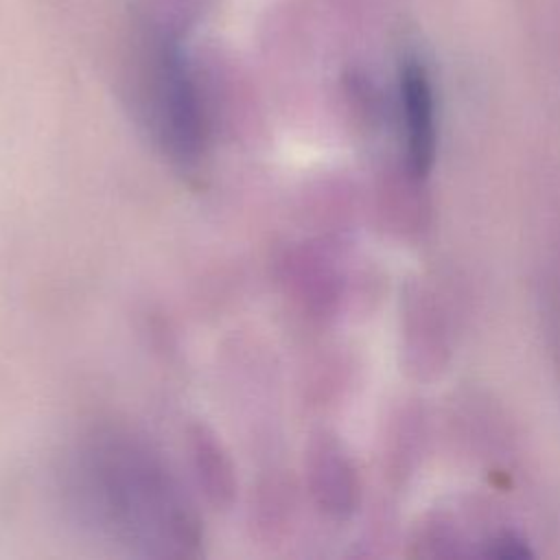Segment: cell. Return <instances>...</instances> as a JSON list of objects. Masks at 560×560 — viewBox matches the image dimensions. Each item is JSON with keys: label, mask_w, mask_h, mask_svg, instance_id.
I'll return each instance as SVG.
<instances>
[{"label": "cell", "mask_w": 560, "mask_h": 560, "mask_svg": "<svg viewBox=\"0 0 560 560\" xmlns=\"http://www.w3.org/2000/svg\"><path fill=\"white\" fill-rule=\"evenodd\" d=\"M400 112L405 122L407 160L413 175H427L435 160L438 127L435 98L427 68L418 59H407L398 77Z\"/></svg>", "instance_id": "7a4b0ae2"}, {"label": "cell", "mask_w": 560, "mask_h": 560, "mask_svg": "<svg viewBox=\"0 0 560 560\" xmlns=\"http://www.w3.org/2000/svg\"><path fill=\"white\" fill-rule=\"evenodd\" d=\"M153 88L160 125L171 149L182 158H192L199 151L201 105L192 70L177 39L162 37L153 55Z\"/></svg>", "instance_id": "6da1fadb"}]
</instances>
